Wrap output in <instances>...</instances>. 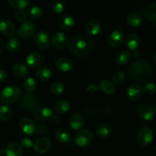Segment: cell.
<instances>
[{
    "label": "cell",
    "mask_w": 156,
    "mask_h": 156,
    "mask_svg": "<svg viewBox=\"0 0 156 156\" xmlns=\"http://www.w3.org/2000/svg\"><path fill=\"white\" fill-rule=\"evenodd\" d=\"M70 51L76 56L83 57L90 54L94 49V41L91 37L83 35L73 36L69 41Z\"/></svg>",
    "instance_id": "obj_1"
},
{
    "label": "cell",
    "mask_w": 156,
    "mask_h": 156,
    "mask_svg": "<svg viewBox=\"0 0 156 156\" xmlns=\"http://www.w3.org/2000/svg\"><path fill=\"white\" fill-rule=\"evenodd\" d=\"M129 73L132 78L137 82H146L151 77V66L145 59H137L130 66Z\"/></svg>",
    "instance_id": "obj_2"
},
{
    "label": "cell",
    "mask_w": 156,
    "mask_h": 156,
    "mask_svg": "<svg viewBox=\"0 0 156 156\" xmlns=\"http://www.w3.org/2000/svg\"><path fill=\"white\" fill-rule=\"evenodd\" d=\"M21 91L18 87L15 85H9L3 88L0 94V100L6 105H12L20 98Z\"/></svg>",
    "instance_id": "obj_3"
},
{
    "label": "cell",
    "mask_w": 156,
    "mask_h": 156,
    "mask_svg": "<svg viewBox=\"0 0 156 156\" xmlns=\"http://www.w3.org/2000/svg\"><path fill=\"white\" fill-rule=\"evenodd\" d=\"M93 140V134L89 129H81L74 136V143L79 147H87Z\"/></svg>",
    "instance_id": "obj_4"
},
{
    "label": "cell",
    "mask_w": 156,
    "mask_h": 156,
    "mask_svg": "<svg viewBox=\"0 0 156 156\" xmlns=\"http://www.w3.org/2000/svg\"><path fill=\"white\" fill-rule=\"evenodd\" d=\"M36 32V26L32 21H24L21 23L18 27L17 34L18 37L23 39H28L35 34Z\"/></svg>",
    "instance_id": "obj_5"
},
{
    "label": "cell",
    "mask_w": 156,
    "mask_h": 156,
    "mask_svg": "<svg viewBox=\"0 0 156 156\" xmlns=\"http://www.w3.org/2000/svg\"><path fill=\"white\" fill-rule=\"evenodd\" d=\"M138 115L142 120L151 121L156 117L155 108L149 104H143L138 108Z\"/></svg>",
    "instance_id": "obj_6"
},
{
    "label": "cell",
    "mask_w": 156,
    "mask_h": 156,
    "mask_svg": "<svg viewBox=\"0 0 156 156\" xmlns=\"http://www.w3.org/2000/svg\"><path fill=\"white\" fill-rule=\"evenodd\" d=\"M154 137V133L151 128L149 126H143L139 129L137 135V140L139 144L142 146H147L151 143Z\"/></svg>",
    "instance_id": "obj_7"
},
{
    "label": "cell",
    "mask_w": 156,
    "mask_h": 156,
    "mask_svg": "<svg viewBox=\"0 0 156 156\" xmlns=\"http://www.w3.org/2000/svg\"><path fill=\"white\" fill-rule=\"evenodd\" d=\"M124 40H125V34L123 33V31L119 29H116L110 33L107 39V43L109 46L113 48H116L122 45Z\"/></svg>",
    "instance_id": "obj_8"
},
{
    "label": "cell",
    "mask_w": 156,
    "mask_h": 156,
    "mask_svg": "<svg viewBox=\"0 0 156 156\" xmlns=\"http://www.w3.org/2000/svg\"><path fill=\"white\" fill-rule=\"evenodd\" d=\"M38 105V100L36 96L32 93H27L21 98V107L24 111L31 112L36 109Z\"/></svg>",
    "instance_id": "obj_9"
},
{
    "label": "cell",
    "mask_w": 156,
    "mask_h": 156,
    "mask_svg": "<svg viewBox=\"0 0 156 156\" xmlns=\"http://www.w3.org/2000/svg\"><path fill=\"white\" fill-rule=\"evenodd\" d=\"M53 112L51 109L45 106L38 107L34 111V117L39 122L47 121L51 118Z\"/></svg>",
    "instance_id": "obj_10"
},
{
    "label": "cell",
    "mask_w": 156,
    "mask_h": 156,
    "mask_svg": "<svg viewBox=\"0 0 156 156\" xmlns=\"http://www.w3.org/2000/svg\"><path fill=\"white\" fill-rule=\"evenodd\" d=\"M16 32L15 24L12 21L7 18H2L0 20V33L6 37H12Z\"/></svg>",
    "instance_id": "obj_11"
},
{
    "label": "cell",
    "mask_w": 156,
    "mask_h": 156,
    "mask_svg": "<svg viewBox=\"0 0 156 156\" xmlns=\"http://www.w3.org/2000/svg\"><path fill=\"white\" fill-rule=\"evenodd\" d=\"M34 41L38 49L44 50L48 47L50 40H49V36L47 33H46L44 30H40L35 34Z\"/></svg>",
    "instance_id": "obj_12"
},
{
    "label": "cell",
    "mask_w": 156,
    "mask_h": 156,
    "mask_svg": "<svg viewBox=\"0 0 156 156\" xmlns=\"http://www.w3.org/2000/svg\"><path fill=\"white\" fill-rule=\"evenodd\" d=\"M19 129L25 135H33L37 131L36 124L29 118H23L19 122Z\"/></svg>",
    "instance_id": "obj_13"
},
{
    "label": "cell",
    "mask_w": 156,
    "mask_h": 156,
    "mask_svg": "<svg viewBox=\"0 0 156 156\" xmlns=\"http://www.w3.org/2000/svg\"><path fill=\"white\" fill-rule=\"evenodd\" d=\"M51 44L56 50H63L67 45V37L63 32H57L52 36Z\"/></svg>",
    "instance_id": "obj_14"
},
{
    "label": "cell",
    "mask_w": 156,
    "mask_h": 156,
    "mask_svg": "<svg viewBox=\"0 0 156 156\" xmlns=\"http://www.w3.org/2000/svg\"><path fill=\"white\" fill-rule=\"evenodd\" d=\"M142 92L143 91H142V88L141 85H139V84H132L127 89L126 94L129 100L136 101L141 98Z\"/></svg>",
    "instance_id": "obj_15"
},
{
    "label": "cell",
    "mask_w": 156,
    "mask_h": 156,
    "mask_svg": "<svg viewBox=\"0 0 156 156\" xmlns=\"http://www.w3.org/2000/svg\"><path fill=\"white\" fill-rule=\"evenodd\" d=\"M51 147V142L47 138L38 139L34 144V149L38 153L44 154Z\"/></svg>",
    "instance_id": "obj_16"
},
{
    "label": "cell",
    "mask_w": 156,
    "mask_h": 156,
    "mask_svg": "<svg viewBox=\"0 0 156 156\" xmlns=\"http://www.w3.org/2000/svg\"><path fill=\"white\" fill-rule=\"evenodd\" d=\"M74 19L73 17L68 15H61L58 21V24L63 30H70L74 25Z\"/></svg>",
    "instance_id": "obj_17"
},
{
    "label": "cell",
    "mask_w": 156,
    "mask_h": 156,
    "mask_svg": "<svg viewBox=\"0 0 156 156\" xmlns=\"http://www.w3.org/2000/svg\"><path fill=\"white\" fill-rule=\"evenodd\" d=\"M55 67L59 71L66 73L69 72L73 69V62H71L70 59L66 57H61L56 59L54 62Z\"/></svg>",
    "instance_id": "obj_18"
},
{
    "label": "cell",
    "mask_w": 156,
    "mask_h": 156,
    "mask_svg": "<svg viewBox=\"0 0 156 156\" xmlns=\"http://www.w3.org/2000/svg\"><path fill=\"white\" fill-rule=\"evenodd\" d=\"M24 151L21 144L18 143H11L6 148V156H23Z\"/></svg>",
    "instance_id": "obj_19"
},
{
    "label": "cell",
    "mask_w": 156,
    "mask_h": 156,
    "mask_svg": "<svg viewBox=\"0 0 156 156\" xmlns=\"http://www.w3.org/2000/svg\"><path fill=\"white\" fill-rule=\"evenodd\" d=\"M69 125L74 130L81 129L84 125V117L80 113H75L69 119Z\"/></svg>",
    "instance_id": "obj_20"
},
{
    "label": "cell",
    "mask_w": 156,
    "mask_h": 156,
    "mask_svg": "<svg viewBox=\"0 0 156 156\" xmlns=\"http://www.w3.org/2000/svg\"><path fill=\"white\" fill-rule=\"evenodd\" d=\"M42 61V56L38 52H32L26 57V64L31 69L37 68Z\"/></svg>",
    "instance_id": "obj_21"
},
{
    "label": "cell",
    "mask_w": 156,
    "mask_h": 156,
    "mask_svg": "<svg viewBox=\"0 0 156 156\" xmlns=\"http://www.w3.org/2000/svg\"><path fill=\"white\" fill-rule=\"evenodd\" d=\"M141 44V38L137 34H130L125 39V46L130 50H136Z\"/></svg>",
    "instance_id": "obj_22"
},
{
    "label": "cell",
    "mask_w": 156,
    "mask_h": 156,
    "mask_svg": "<svg viewBox=\"0 0 156 156\" xmlns=\"http://www.w3.org/2000/svg\"><path fill=\"white\" fill-rule=\"evenodd\" d=\"M101 24L98 20L92 19L87 23L85 26V30L87 34L91 36L98 34L100 32Z\"/></svg>",
    "instance_id": "obj_23"
},
{
    "label": "cell",
    "mask_w": 156,
    "mask_h": 156,
    "mask_svg": "<svg viewBox=\"0 0 156 156\" xmlns=\"http://www.w3.org/2000/svg\"><path fill=\"white\" fill-rule=\"evenodd\" d=\"M113 132V128L111 125L107 123H102L97 126L96 129V133L99 138H106L110 136Z\"/></svg>",
    "instance_id": "obj_24"
},
{
    "label": "cell",
    "mask_w": 156,
    "mask_h": 156,
    "mask_svg": "<svg viewBox=\"0 0 156 156\" xmlns=\"http://www.w3.org/2000/svg\"><path fill=\"white\" fill-rule=\"evenodd\" d=\"M145 16L153 24H156V2L150 3L145 7Z\"/></svg>",
    "instance_id": "obj_25"
},
{
    "label": "cell",
    "mask_w": 156,
    "mask_h": 156,
    "mask_svg": "<svg viewBox=\"0 0 156 156\" xmlns=\"http://www.w3.org/2000/svg\"><path fill=\"white\" fill-rule=\"evenodd\" d=\"M126 22L131 27H139L142 23V15L139 12H131L127 15Z\"/></svg>",
    "instance_id": "obj_26"
},
{
    "label": "cell",
    "mask_w": 156,
    "mask_h": 156,
    "mask_svg": "<svg viewBox=\"0 0 156 156\" xmlns=\"http://www.w3.org/2000/svg\"><path fill=\"white\" fill-rule=\"evenodd\" d=\"M12 73L19 79H23V78L26 77L28 73V69L27 66L21 63L14 64L12 66Z\"/></svg>",
    "instance_id": "obj_27"
},
{
    "label": "cell",
    "mask_w": 156,
    "mask_h": 156,
    "mask_svg": "<svg viewBox=\"0 0 156 156\" xmlns=\"http://www.w3.org/2000/svg\"><path fill=\"white\" fill-rule=\"evenodd\" d=\"M54 137L57 141L59 143H66L70 141L71 136H70V133L68 130L64 129V128H60L55 131Z\"/></svg>",
    "instance_id": "obj_28"
},
{
    "label": "cell",
    "mask_w": 156,
    "mask_h": 156,
    "mask_svg": "<svg viewBox=\"0 0 156 156\" xmlns=\"http://www.w3.org/2000/svg\"><path fill=\"white\" fill-rule=\"evenodd\" d=\"M70 105L68 101L65 100V99H62V100L58 101L55 104L54 107V111L58 114H63L67 113L70 110Z\"/></svg>",
    "instance_id": "obj_29"
},
{
    "label": "cell",
    "mask_w": 156,
    "mask_h": 156,
    "mask_svg": "<svg viewBox=\"0 0 156 156\" xmlns=\"http://www.w3.org/2000/svg\"><path fill=\"white\" fill-rule=\"evenodd\" d=\"M36 76L41 81H47L51 77V72L47 66H40L37 69Z\"/></svg>",
    "instance_id": "obj_30"
},
{
    "label": "cell",
    "mask_w": 156,
    "mask_h": 156,
    "mask_svg": "<svg viewBox=\"0 0 156 156\" xmlns=\"http://www.w3.org/2000/svg\"><path fill=\"white\" fill-rule=\"evenodd\" d=\"M99 87L104 93L108 94H113L116 91V87H115L114 84L106 79L101 81L99 84Z\"/></svg>",
    "instance_id": "obj_31"
},
{
    "label": "cell",
    "mask_w": 156,
    "mask_h": 156,
    "mask_svg": "<svg viewBox=\"0 0 156 156\" xmlns=\"http://www.w3.org/2000/svg\"><path fill=\"white\" fill-rule=\"evenodd\" d=\"M130 58H131V54L129 52L125 50V51L119 52V53H117L115 57V61L118 65L122 66L126 64L130 60Z\"/></svg>",
    "instance_id": "obj_32"
},
{
    "label": "cell",
    "mask_w": 156,
    "mask_h": 156,
    "mask_svg": "<svg viewBox=\"0 0 156 156\" xmlns=\"http://www.w3.org/2000/svg\"><path fill=\"white\" fill-rule=\"evenodd\" d=\"M28 15L32 19H39L44 15V10L38 5H32L28 9Z\"/></svg>",
    "instance_id": "obj_33"
},
{
    "label": "cell",
    "mask_w": 156,
    "mask_h": 156,
    "mask_svg": "<svg viewBox=\"0 0 156 156\" xmlns=\"http://www.w3.org/2000/svg\"><path fill=\"white\" fill-rule=\"evenodd\" d=\"M36 81L32 77L27 78L26 79H24V82H23V87H24V90L28 93L33 92L36 89Z\"/></svg>",
    "instance_id": "obj_34"
},
{
    "label": "cell",
    "mask_w": 156,
    "mask_h": 156,
    "mask_svg": "<svg viewBox=\"0 0 156 156\" xmlns=\"http://www.w3.org/2000/svg\"><path fill=\"white\" fill-rule=\"evenodd\" d=\"M50 8H51L52 12H54V13L56 14L61 13V12H64V9H65L66 2L64 1H58V0H54V1L51 2Z\"/></svg>",
    "instance_id": "obj_35"
},
{
    "label": "cell",
    "mask_w": 156,
    "mask_h": 156,
    "mask_svg": "<svg viewBox=\"0 0 156 156\" xmlns=\"http://www.w3.org/2000/svg\"><path fill=\"white\" fill-rule=\"evenodd\" d=\"M20 41L17 37H11L9 41L6 42V49L9 52H15L19 48Z\"/></svg>",
    "instance_id": "obj_36"
},
{
    "label": "cell",
    "mask_w": 156,
    "mask_h": 156,
    "mask_svg": "<svg viewBox=\"0 0 156 156\" xmlns=\"http://www.w3.org/2000/svg\"><path fill=\"white\" fill-rule=\"evenodd\" d=\"M12 117V111L6 105L0 106V119L4 121H8Z\"/></svg>",
    "instance_id": "obj_37"
},
{
    "label": "cell",
    "mask_w": 156,
    "mask_h": 156,
    "mask_svg": "<svg viewBox=\"0 0 156 156\" xmlns=\"http://www.w3.org/2000/svg\"><path fill=\"white\" fill-rule=\"evenodd\" d=\"M9 3L12 7L18 9V10H21V9L27 7L30 2L28 1V0H9Z\"/></svg>",
    "instance_id": "obj_38"
},
{
    "label": "cell",
    "mask_w": 156,
    "mask_h": 156,
    "mask_svg": "<svg viewBox=\"0 0 156 156\" xmlns=\"http://www.w3.org/2000/svg\"><path fill=\"white\" fill-rule=\"evenodd\" d=\"M64 89H65V86L64 84L60 82H55L52 83L50 88L51 93H53L54 94H57V95L64 92Z\"/></svg>",
    "instance_id": "obj_39"
},
{
    "label": "cell",
    "mask_w": 156,
    "mask_h": 156,
    "mask_svg": "<svg viewBox=\"0 0 156 156\" xmlns=\"http://www.w3.org/2000/svg\"><path fill=\"white\" fill-rule=\"evenodd\" d=\"M113 82L116 84H121L123 82H125V79H126V75L124 72L119 71L116 72V73L113 75Z\"/></svg>",
    "instance_id": "obj_40"
},
{
    "label": "cell",
    "mask_w": 156,
    "mask_h": 156,
    "mask_svg": "<svg viewBox=\"0 0 156 156\" xmlns=\"http://www.w3.org/2000/svg\"><path fill=\"white\" fill-rule=\"evenodd\" d=\"M142 91L147 95H152L156 92V85L153 82H148L143 87Z\"/></svg>",
    "instance_id": "obj_41"
},
{
    "label": "cell",
    "mask_w": 156,
    "mask_h": 156,
    "mask_svg": "<svg viewBox=\"0 0 156 156\" xmlns=\"http://www.w3.org/2000/svg\"><path fill=\"white\" fill-rule=\"evenodd\" d=\"M15 18L16 21H19V22H22V21H25V19L27 18V13L23 9L17 10L15 14Z\"/></svg>",
    "instance_id": "obj_42"
},
{
    "label": "cell",
    "mask_w": 156,
    "mask_h": 156,
    "mask_svg": "<svg viewBox=\"0 0 156 156\" xmlns=\"http://www.w3.org/2000/svg\"><path fill=\"white\" fill-rule=\"evenodd\" d=\"M21 146L22 147L26 148V149H29V148L32 147L33 146V143H32V140L28 138H23L21 140Z\"/></svg>",
    "instance_id": "obj_43"
},
{
    "label": "cell",
    "mask_w": 156,
    "mask_h": 156,
    "mask_svg": "<svg viewBox=\"0 0 156 156\" xmlns=\"http://www.w3.org/2000/svg\"><path fill=\"white\" fill-rule=\"evenodd\" d=\"M37 132L40 134V135H46L48 133V128L47 126L44 124L39 125L37 127Z\"/></svg>",
    "instance_id": "obj_44"
},
{
    "label": "cell",
    "mask_w": 156,
    "mask_h": 156,
    "mask_svg": "<svg viewBox=\"0 0 156 156\" xmlns=\"http://www.w3.org/2000/svg\"><path fill=\"white\" fill-rule=\"evenodd\" d=\"M87 91H89L90 93H94L97 91V86H96L95 84H90L88 85L87 88Z\"/></svg>",
    "instance_id": "obj_45"
},
{
    "label": "cell",
    "mask_w": 156,
    "mask_h": 156,
    "mask_svg": "<svg viewBox=\"0 0 156 156\" xmlns=\"http://www.w3.org/2000/svg\"><path fill=\"white\" fill-rule=\"evenodd\" d=\"M7 79V73L6 71L2 69H0V83L5 82Z\"/></svg>",
    "instance_id": "obj_46"
},
{
    "label": "cell",
    "mask_w": 156,
    "mask_h": 156,
    "mask_svg": "<svg viewBox=\"0 0 156 156\" xmlns=\"http://www.w3.org/2000/svg\"><path fill=\"white\" fill-rule=\"evenodd\" d=\"M50 119H51L52 121H53L54 123H58V122L61 120V117H60L58 114H53Z\"/></svg>",
    "instance_id": "obj_47"
},
{
    "label": "cell",
    "mask_w": 156,
    "mask_h": 156,
    "mask_svg": "<svg viewBox=\"0 0 156 156\" xmlns=\"http://www.w3.org/2000/svg\"><path fill=\"white\" fill-rule=\"evenodd\" d=\"M139 56H140V53L137 51V50H135L134 53H133V57L138 59V58H139Z\"/></svg>",
    "instance_id": "obj_48"
},
{
    "label": "cell",
    "mask_w": 156,
    "mask_h": 156,
    "mask_svg": "<svg viewBox=\"0 0 156 156\" xmlns=\"http://www.w3.org/2000/svg\"><path fill=\"white\" fill-rule=\"evenodd\" d=\"M4 154H6V149H0V156H2Z\"/></svg>",
    "instance_id": "obj_49"
},
{
    "label": "cell",
    "mask_w": 156,
    "mask_h": 156,
    "mask_svg": "<svg viewBox=\"0 0 156 156\" xmlns=\"http://www.w3.org/2000/svg\"><path fill=\"white\" fill-rule=\"evenodd\" d=\"M2 49H3V44H2V40L0 39V53H1V52L2 51Z\"/></svg>",
    "instance_id": "obj_50"
},
{
    "label": "cell",
    "mask_w": 156,
    "mask_h": 156,
    "mask_svg": "<svg viewBox=\"0 0 156 156\" xmlns=\"http://www.w3.org/2000/svg\"><path fill=\"white\" fill-rule=\"evenodd\" d=\"M154 61H155L156 62V53H154Z\"/></svg>",
    "instance_id": "obj_51"
},
{
    "label": "cell",
    "mask_w": 156,
    "mask_h": 156,
    "mask_svg": "<svg viewBox=\"0 0 156 156\" xmlns=\"http://www.w3.org/2000/svg\"><path fill=\"white\" fill-rule=\"evenodd\" d=\"M154 108H155V110H156V105H155V107H154Z\"/></svg>",
    "instance_id": "obj_52"
},
{
    "label": "cell",
    "mask_w": 156,
    "mask_h": 156,
    "mask_svg": "<svg viewBox=\"0 0 156 156\" xmlns=\"http://www.w3.org/2000/svg\"><path fill=\"white\" fill-rule=\"evenodd\" d=\"M155 151H156V146H155Z\"/></svg>",
    "instance_id": "obj_53"
},
{
    "label": "cell",
    "mask_w": 156,
    "mask_h": 156,
    "mask_svg": "<svg viewBox=\"0 0 156 156\" xmlns=\"http://www.w3.org/2000/svg\"><path fill=\"white\" fill-rule=\"evenodd\" d=\"M34 156H35V155H34Z\"/></svg>",
    "instance_id": "obj_54"
}]
</instances>
